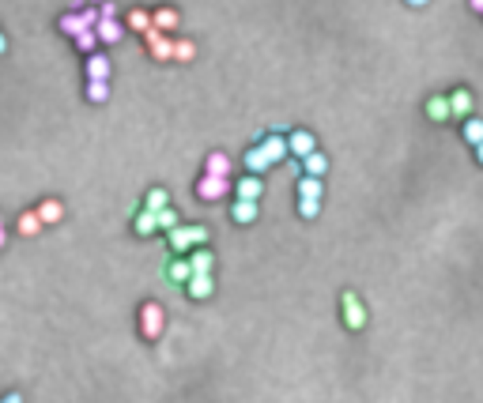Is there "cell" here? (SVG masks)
Listing matches in <instances>:
<instances>
[{"label": "cell", "instance_id": "1", "mask_svg": "<svg viewBox=\"0 0 483 403\" xmlns=\"http://www.w3.org/2000/svg\"><path fill=\"white\" fill-rule=\"evenodd\" d=\"M208 227H200V222H193V227H178L166 234V241H170V252L174 257H189L193 249H208Z\"/></svg>", "mask_w": 483, "mask_h": 403}, {"label": "cell", "instance_id": "2", "mask_svg": "<svg viewBox=\"0 0 483 403\" xmlns=\"http://www.w3.org/2000/svg\"><path fill=\"white\" fill-rule=\"evenodd\" d=\"M340 309H343V324L351 328V332H362L366 328V305H362V298L355 294V290H343L340 294Z\"/></svg>", "mask_w": 483, "mask_h": 403}, {"label": "cell", "instance_id": "3", "mask_svg": "<svg viewBox=\"0 0 483 403\" xmlns=\"http://www.w3.org/2000/svg\"><path fill=\"white\" fill-rule=\"evenodd\" d=\"M163 328H166L163 305H159V302H144V305H140V335H144V340H159Z\"/></svg>", "mask_w": 483, "mask_h": 403}, {"label": "cell", "instance_id": "4", "mask_svg": "<svg viewBox=\"0 0 483 403\" xmlns=\"http://www.w3.org/2000/svg\"><path fill=\"white\" fill-rule=\"evenodd\" d=\"M227 192H235V181H223V177H208V174H204L200 181H197V196H200L204 204L223 200Z\"/></svg>", "mask_w": 483, "mask_h": 403}, {"label": "cell", "instance_id": "5", "mask_svg": "<svg viewBox=\"0 0 483 403\" xmlns=\"http://www.w3.org/2000/svg\"><path fill=\"white\" fill-rule=\"evenodd\" d=\"M144 42H147V53H151L155 61H174V42L178 38H170V34H159L151 26V31L144 34Z\"/></svg>", "mask_w": 483, "mask_h": 403}, {"label": "cell", "instance_id": "6", "mask_svg": "<svg viewBox=\"0 0 483 403\" xmlns=\"http://www.w3.org/2000/svg\"><path fill=\"white\" fill-rule=\"evenodd\" d=\"M287 151L302 162V158H310L313 151H318V139H313V132H306V128H295V132L287 136Z\"/></svg>", "mask_w": 483, "mask_h": 403}, {"label": "cell", "instance_id": "7", "mask_svg": "<svg viewBox=\"0 0 483 403\" xmlns=\"http://www.w3.org/2000/svg\"><path fill=\"white\" fill-rule=\"evenodd\" d=\"M257 147H261V151H265V158H268V166H280L283 158L291 155V151H287V136H280V132L265 136V139H261V144H257Z\"/></svg>", "mask_w": 483, "mask_h": 403}, {"label": "cell", "instance_id": "8", "mask_svg": "<svg viewBox=\"0 0 483 403\" xmlns=\"http://www.w3.org/2000/svg\"><path fill=\"white\" fill-rule=\"evenodd\" d=\"M472 106H476L472 91H468V87H453V95H449V117L468 121V117H472Z\"/></svg>", "mask_w": 483, "mask_h": 403}, {"label": "cell", "instance_id": "9", "mask_svg": "<svg viewBox=\"0 0 483 403\" xmlns=\"http://www.w3.org/2000/svg\"><path fill=\"white\" fill-rule=\"evenodd\" d=\"M230 170H235V162H230L227 151H211L204 158V174L208 177H223V181H230Z\"/></svg>", "mask_w": 483, "mask_h": 403}, {"label": "cell", "instance_id": "10", "mask_svg": "<svg viewBox=\"0 0 483 403\" xmlns=\"http://www.w3.org/2000/svg\"><path fill=\"white\" fill-rule=\"evenodd\" d=\"M265 192V181L261 177H238L235 181V200H246V204H257Z\"/></svg>", "mask_w": 483, "mask_h": 403}, {"label": "cell", "instance_id": "11", "mask_svg": "<svg viewBox=\"0 0 483 403\" xmlns=\"http://www.w3.org/2000/svg\"><path fill=\"white\" fill-rule=\"evenodd\" d=\"M423 114L434 121V125H445L449 121V95H431L423 102Z\"/></svg>", "mask_w": 483, "mask_h": 403}, {"label": "cell", "instance_id": "12", "mask_svg": "<svg viewBox=\"0 0 483 403\" xmlns=\"http://www.w3.org/2000/svg\"><path fill=\"white\" fill-rule=\"evenodd\" d=\"M110 72H114L110 57H102V53L87 57V83H110Z\"/></svg>", "mask_w": 483, "mask_h": 403}, {"label": "cell", "instance_id": "13", "mask_svg": "<svg viewBox=\"0 0 483 403\" xmlns=\"http://www.w3.org/2000/svg\"><path fill=\"white\" fill-rule=\"evenodd\" d=\"M242 166H246V170H249V177H261V174H268V170H272L261 147H249V151H242Z\"/></svg>", "mask_w": 483, "mask_h": 403}, {"label": "cell", "instance_id": "14", "mask_svg": "<svg viewBox=\"0 0 483 403\" xmlns=\"http://www.w3.org/2000/svg\"><path fill=\"white\" fill-rule=\"evenodd\" d=\"M178 23H181L178 8H155V12H151V26H155L159 34H170Z\"/></svg>", "mask_w": 483, "mask_h": 403}, {"label": "cell", "instance_id": "15", "mask_svg": "<svg viewBox=\"0 0 483 403\" xmlns=\"http://www.w3.org/2000/svg\"><path fill=\"white\" fill-rule=\"evenodd\" d=\"M95 34H98V42H102V45H117L121 38H125V26H121L117 20H98Z\"/></svg>", "mask_w": 483, "mask_h": 403}, {"label": "cell", "instance_id": "16", "mask_svg": "<svg viewBox=\"0 0 483 403\" xmlns=\"http://www.w3.org/2000/svg\"><path fill=\"white\" fill-rule=\"evenodd\" d=\"M57 26H61V34H64V38H72V42H76L83 31H87V26H83V15H80V8H76V12H64L61 20H57Z\"/></svg>", "mask_w": 483, "mask_h": 403}, {"label": "cell", "instance_id": "17", "mask_svg": "<svg viewBox=\"0 0 483 403\" xmlns=\"http://www.w3.org/2000/svg\"><path fill=\"white\" fill-rule=\"evenodd\" d=\"M185 290H189V298L204 302V298H211V294H216V279H211V275H193L189 283H185Z\"/></svg>", "mask_w": 483, "mask_h": 403}, {"label": "cell", "instance_id": "18", "mask_svg": "<svg viewBox=\"0 0 483 403\" xmlns=\"http://www.w3.org/2000/svg\"><path fill=\"white\" fill-rule=\"evenodd\" d=\"M34 215L42 219V227H53V222L64 219V204L61 200H42L38 208H34Z\"/></svg>", "mask_w": 483, "mask_h": 403}, {"label": "cell", "instance_id": "19", "mask_svg": "<svg viewBox=\"0 0 483 403\" xmlns=\"http://www.w3.org/2000/svg\"><path fill=\"white\" fill-rule=\"evenodd\" d=\"M189 268H193V275H211V268H216L211 249H193L189 252Z\"/></svg>", "mask_w": 483, "mask_h": 403}, {"label": "cell", "instance_id": "20", "mask_svg": "<svg viewBox=\"0 0 483 403\" xmlns=\"http://www.w3.org/2000/svg\"><path fill=\"white\" fill-rule=\"evenodd\" d=\"M166 208H170V192H166L163 185H155V189H147V196H144V211L159 215V211H166Z\"/></svg>", "mask_w": 483, "mask_h": 403}, {"label": "cell", "instance_id": "21", "mask_svg": "<svg viewBox=\"0 0 483 403\" xmlns=\"http://www.w3.org/2000/svg\"><path fill=\"white\" fill-rule=\"evenodd\" d=\"M166 279H170V283H178V287L189 283V279H193L189 257H174V260H170V268H166Z\"/></svg>", "mask_w": 483, "mask_h": 403}, {"label": "cell", "instance_id": "22", "mask_svg": "<svg viewBox=\"0 0 483 403\" xmlns=\"http://www.w3.org/2000/svg\"><path fill=\"white\" fill-rule=\"evenodd\" d=\"M325 170H329V158H325L321 151H313L310 158H302V162H299L302 177H325Z\"/></svg>", "mask_w": 483, "mask_h": 403}, {"label": "cell", "instance_id": "23", "mask_svg": "<svg viewBox=\"0 0 483 403\" xmlns=\"http://www.w3.org/2000/svg\"><path fill=\"white\" fill-rule=\"evenodd\" d=\"M15 230H20L23 238H38V234H42L45 227H42V219H38L34 211H23L20 219H15Z\"/></svg>", "mask_w": 483, "mask_h": 403}, {"label": "cell", "instance_id": "24", "mask_svg": "<svg viewBox=\"0 0 483 403\" xmlns=\"http://www.w3.org/2000/svg\"><path fill=\"white\" fill-rule=\"evenodd\" d=\"M133 230L140 234V238H151V234L159 230V219H155L151 211H144V208H140V211L133 215Z\"/></svg>", "mask_w": 483, "mask_h": 403}, {"label": "cell", "instance_id": "25", "mask_svg": "<svg viewBox=\"0 0 483 403\" xmlns=\"http://www.w3.org/2000/svg\"><path fill=\"white\" fill-rule=\"evenodd\" d=\"M321 196H325L321 177H299V200H321Z\"/></svg>", "mask_w": 483, "mask_h": 403}, {"label": "cell", "instance_id": "26", "mask_svg": "<svg viewBox=\"0 0 483 403\" xmlns=\"http://www.w3.org/2000/svg\"><path fill=\"white\" fill-rule=\"evenodd\" d=\"M461 136H464V144H472V151H476V147L483 144V117H468V121H464Z\"/></svg>", "mask_w": 483, "mask_h": 403}, {"label": "cell", "instance_id": "27", "mask_svg": "<svg viewBox=\"0 0 483 403\" xmlns=\"http://www.w3.org/2000/svg\"><path fill=\"white\" fill-rule=\"evenodd\" d=\"M128 31H136V34H147L151 31V12H144V8H133L128 12V20H125Z\"/></svg>", "mask_w": 483, "mask_h": 403}, {"label": "cell", "instance_id": "28", "mask_svg": "<svg viewBox=\"0 0 483 403\" xmlns=\"http://www.w3.org/2000/svg\"><path fill=\"white\" fill-rule=\"evenodd\" d=\"M230 219L238 222V227H249V222L257 219V204H246V200H235V208H230Z\"/></svg>", "mask_w": 483, "mask_h": 403}, {"label": "cell", "instance_id": "29", "mask_svg": "<svg viewBox=\"0 0 483 403\" xmlns=\"http://www.w3.org/2000/svg\"><path fill=\"white\" fill-rule=\"evenodd\" d=\"M193 57H197V45H193L189 38H178V42H174V61H181V64H189Z\"/></svg>", "mask_w": 483, "mask_h": 403}, {"label": "cell", "instance_id": "30", "mask_svg": "<svg viewBox=\"0 0 483 403\" xmlns=\"http://www.w3.org/2000/svg\"><path fill=\"white\" fill-rule=\"evenodd\" d=\"M95 45H98V34L95 31H83L80 38H76V50L87 53V57H95Z\"/></svg>", "mask_w": 483, "mask_h": 403}, {"label": "cell", "instance_id": "31", "mask_svg": "<svg viewBox=\"0 0 483 403\" xmlns=\"http://www.w3.org/2000/svg\"><path fill=\"white\" fill-rule=\"evenodd\" d=\"M155 219H159V230H163V234H170V230H178V227H181V222H178V211H174V208L159 211Z\"/></svg>", "mask_w": 483, "mask_h": 403}, {"label": "cell", "instance_id": "32", "mask_svg": "<svg viewBox=\"0 0 483 403\" xmlns=\"http://www.w3.org/2000/svg\"><path fill=\"white\" fill-rule=\"evenodd\" d=\"M110 98V83H87V102H106Z\"/></svg>", "mask_w": 483, "mask_h": 403}, {"label": "cell", "instance_id": "33", "mask_svg": "<svg viewBox=\"0 0 483 403\" xmlns=\"http://www.w3.org/2000/svg\"><path fill=\"white\" fill-rule=\"evenodd\" d=\"M299 215H302V219H318V215H321V200H299Z\"/></svg>", "mask_w": 483, "mask_h": 403}, {"label": "cell", "instance_id": "34", "mask_svg": "<svg viewBox=\"0 0 483 403\" xmlns=\"http://www.w3.org/2000/svg\"><path fill=\"white\" fill-rule=\"evenodd\" d=\"M98 15H102V20H114V15H117V4H102Z\"/></svg>", "mask_w": 483, "mask_h": 403}, {"label": "cell", "instance_id": "35", "mask_svg": "<svg viewBox=\"0 0 483 403\" xmlns=\"http://www.w3.org/2000/svg\"><path fill=\"white\" fill-rule=\"evenodd\" d=\"M0 403H23L20 392H8V396H0Z\"/></svg>", "mask_w": 483, "mask_h": 403}, {"label": "cell", "instance_id": "36", "mask_svg": "<svg viewBox=\"0 0 483 403\" xmlns=\"http://www.w3.org/2000/svg\"><path fill=\"white\" fill-rule=\"evenodd\" d=\"M8 53V38H4V31H0V57Z\"/></svg>", "mask_w": 483, "mask_h": 403}, {"label": "cell", "instance_id": "37", "mask_svg": "<svg viewBox=\"0 0 483 403\" xmlns=\"http://www.w3.org/2000/svg\"><path fill=\"white\" fill-rule=\"evenodd\" d=\"M472 12H476V15H483V0H472Z\"/></svg>", "mask_w": 483, "mask_h": 403}, {"label": "cell", "instance_id": "38", "mask_svg": "<svg viewBox=\"0 0 483 403\" xmlns=\"http://www.w3.org/2000/svg\"><path fill=\"white\" fill-rule=\"evenodd\" d=\"M476 162H480V166H483V144H480V147H476Z\"/></svg>", "mask_w": 483, "mask_h": 403}, {"label": "cell", "instance_id": "39", "mask_svg": "<svg viewBox=\"0 0 483 403\" xmlns=\"http://www.w3.org/2000/svg\"><path fill=\"white\" fill-rule=\"evenodd\" d=\"M4 241H8V234H4V230H0V249H4Z\"/></svg>", "mask_w": 483, "mask_h": 403}, {"label": "cell", "instance_id": "40", "mask_svg": "<svg viewBox=\"0 0 483 403\" xmlns=\"http://www.w3.org/2000/svg\"><path fill=\"white\" fill-rule=\"evenodd\" d=\"M0 230H4V215H0Z\"/></svg>", "mask_w": 483, "mask_h": 403}]
</instances>
